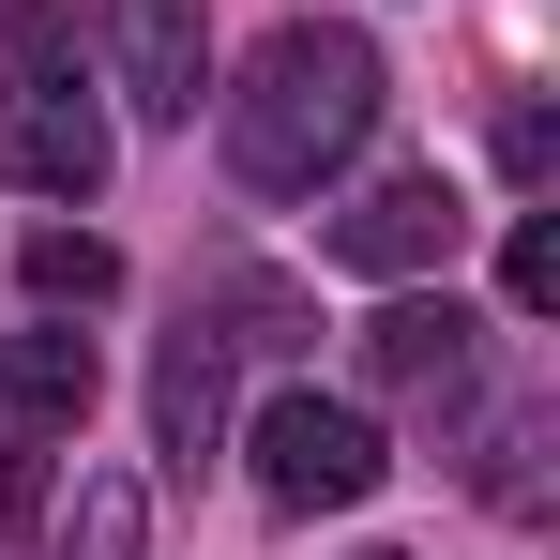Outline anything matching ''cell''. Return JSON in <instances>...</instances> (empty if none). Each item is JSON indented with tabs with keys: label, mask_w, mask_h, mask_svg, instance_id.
I'll list each match as a JSON object with an SVG mask.
<instances>
[{
	"label": "cell",
	"mask_w": 560,
	"mask_h": 560,
	"mask_svg": "<svg viewBox=\"0 0 560 560\" xmlns=\"http://www.w3.org/2000/svg\"><path fill=\"white\" fill-rule=\"evenodd\" d=\"M106 61H121L137 121H197V92H212V15H197V0H106Z\"/></svg>",
	"instance_id": "6"
},
{
	"label": "cell",
	"mask_w": 560,
	"mask_h": 560,
	"mask_svg": "<svg viewBox=\"0 0 560 560\" xmlns=\"http://www.w3.org/2000/svg\"><path fill=\"white\" fill-rule=\"evenodd\" d=\"M137 530H152V500H137V485L106 469L92 500H77V546H61V560H137Z\"/></svg>",
	"instance_id": "11"
},
{
	"label": "cell",
	"mask_w": 560,
	"mask_h": 560,
	"mask_svg": "<svg viewBox=\"0 0 560 560\" xmlns=\"http://www.w3.org/2000/svg\"><path fill=\"white\" fill-rule=\"evenodd\" d=\"M92 334H61V318H15L0 334V409L31 424V440H61V424H92Z\"/></svg>",
	"instance_id": "7"
},
{
	"label": "cell",
	"mask_w": 560,
	"mask_h": 560,
	"mask_svg": "<svg viewBox=\"0 0 560 560\" xmlns=\"http://www.w3.org/2000/svg\"><path fill=\"white\" fill-rule=\"evenodd\" d=\"M500 288H515V318H546V303H560V228H546V212L515 228V258H500Z\"/></svg>",
	"instance_id": "12"
},
{
	"label": "cell",
	"mask_w": 560,
	"mask_h": 560,
	"mask_svg": "<svg viewBox=\"0 0 560 560\" xmlns=\"http://www.w3.org/2000/svg\"><path fill=\"white\" fill-rule=\"evenodd\" d=\"M106 288H121V258H106L92 228H46V243H31V303H46V318H92Z\"/></svg>",
	"instance_id": "9"
},
{
	"label": "cell",
	"mask_w": 560,
	"mask_h": 560,
	"mask_svg": "<svg viewBox=\"0 0 560 560\" xmlns=\"http://www.w3.org/2000/svg\"><path fill=\"white\" fill-rule=\"evenodd\" d=\"M500 167H515V183H546V167H560V121H546V92H515V106H500Z\"/></svg>",
	"instance_id": "13"
},
{
	"label": "cell",
	"mask_w": 560,
	"mask_h": 560,
	"mask_svg": "<svg viewBox=\"0 0 560 560\" xmlns=\"http://www.w3.org/2000/svg\"><path fill=\"white\" fill-rule=\"evenodd\" d=\"M212 424H228V334L183 303V334H167V364H152V440L197 469V455H212Z\"/></svg>",
	"instance_id": "8"
},
{
	"label": "cell",
	"mask_w": 560,
	"mask_h": 560,
	"mask_svg": "<svg viewBox=\"0 0 560 560\" xmlns=\"http://www.w3.org/2000/svg\"><path fill=\"white\" fill-rule=\"evenodd\" d=\"M378 485V424L349 409V394H303L288 378L273 409H258V500H288V515H349Z\"/></svg>",
	"instance_id": "2"
},
{
	"label": "cell",
	"mask_w": 560,
	"mask_h": 560,
	"mask_svg": "<svg viewBox=\"0 0 560 560\" xmlns=\"http://www.w3.org/2000/svg\"><path fill=\"white\" fill-rule=\"evenodd\" d=\"M212 303L243 318L228 349H303V288H288V273H212Z\"/></svg>",
	"instance_id": "10"
},
{
	"label": "cell",
	"mask_w": 560,
	"mask_h": 560,
	"mask_svg": "<svg viewBox=\"0 0 560 560\" xmlns=\"http://www.w3.org/2000/svg\"><path fill=\"white\" fill-rule=\"evenodd\" d=\"M0 167H15L31 197H92L106 183V106L77 92L61 61H31V77L0 92Z\"/></svg>",
	"instance_id": "3"
},
{
	"label": "cell",
	"mask_w": 560,
	"mask_h": 560,
	"mask_svg": "<svg viewBox=\"0 0 560 560\" xmlns=\"http://www.w3.org/2000/svg\"><path fill=\"white\" fill-rule=\"evenodd\" d=\"M364 378L378 394H409V409H469V378H485V334H469V303H378L364 318Z\"/></svg>",
	"instance_id": "5"
},
{
	"label": "cell",
	"mask_w": 560,
	"mask_h": 560,
	"mask_svg": "<svg viewBox=\"0 0 560 560\" xmlns=\"http://www.w3.org/2000/svg\"><path fill=\"white\" fill-rule=\"evenodd\" d=\"M469 243V197L440 183V167H394V183H364L349 197V212H334V258H349V273H440V258H455Z\"/></svg>",
	"instance_id": "4"
},
{
	"label": "cell",
	"mask_w": 560,
	"mask_h": 560,
	"mask_svg": "<svg viewBox=\"0 0 560 560\" xmlns=\"http://www.w3.org/2000/svg\"><path fill=\"white\" fill-rule=\"evenodd\" d=\"M378 121V46L349 15H288L228 92V183L243 197H318Z\"/></svg>",
	"instance_id": "1"
},
{
	"label": "cell",
	"mask_w": 560,
	"mask_h": 560,
	"mask_svg": "<svg viewBox=\"0 0 560 560\" xmlns=\"http://www.w3.org/2000/svg\"><path fill=\"white\" fill-rule=\"evenodd\" d=\"M378 560H394V546H378Z\"/></svg>",
	"instance_id": "14"
}]
</instances>
